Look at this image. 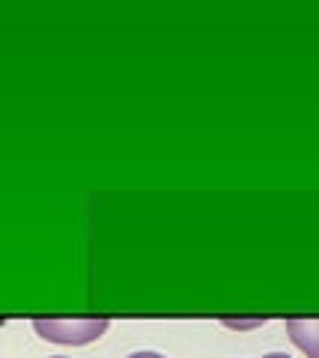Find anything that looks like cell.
Returning <instances> with one entry per match:
<instances>
[{
	"instance_id": "cell-3",
	"label": "cell",
	"mask_w": 319,
	"mask_h": 358,
	"mask_svg": "<svg viewBox=\"0 0 319 358\" xmlns=\"http://www.w3.org/2000/svg\"><path fill=\"white\" fill-rule=\"evenodd\" d=\"M262 320H224V326L227 329H254V326H260Z\"/></svg>"
},
{
	"instance_id": "cell-1",
	"label": "cell",
	"mask_w": 319,
	"mask_h": 358,
	"mask_svg": "<svg viewBox=\"0 0 319 358\" xmlns=\"http://www.w3.org/2000/svg\"><path fill=\"white\" fill-rule=\"evenodd\" d=\"M105 317L98 320H33L39 338L54 341V343H69V346H81V343H93L107 331Z\"/></svg>"
},
{
	"instance_id": "cell-2",
	"label": "cell",
	"mask_w": 319,
	"mask_h": 358,
	"mask_svg": "<svg viewBox=\"0 0 319 358\" xmlns=\"http://www.w3.org/2000/svg\"><path fill=\"white\" fill-rule=\"evenodd\" d=\"M287 334L307 358H319V320H287Z\"/></svg>"
},
{
	"instance_id": "cell-6",
	"label": "cell",
	"mask_w": 319,
	"mask_h": 358,
	"mask_svg": "<svg viewBox=\"0 0 319 358\" xmlns=\"http://www.w3.org/2000/svg\"><path fill=\"white\" fill-rule=\"evenodd\" d=\"M51 358H69V355H51Z\"/></svg>"
},
{
	"instance_id": "cell-5",
	"label": "cell",
	"mask_w": 319,
	"mask_h": 358,
	"mask_svg": "<svg viewBox=\"0 0 319 358\" xmlns=\"http://www.w3.org/2000/svg\"><path fill=\"white\" fill-rule=\"evenodd\" d=\"M262 358H290V355H283V352H272V355H262Z\"/></svg>"
},
{
	"instance_id": "cell-4",
	"label": "cell",
	"mask_w": 319,
	"mask_h": 358,
	"mask_svg": "<svg viewBox=\"0 0 319 358\" xmlns=\"http://www.w3.org/2000/svg\"><path fill=\"white\" fill-rule=\"evenodd\" d=\"M128 358H164V355H158V352H131Z\"/></svg>"
}]
</instances>
